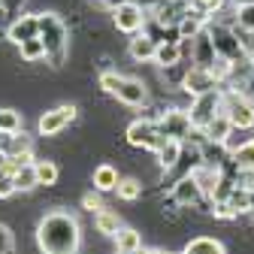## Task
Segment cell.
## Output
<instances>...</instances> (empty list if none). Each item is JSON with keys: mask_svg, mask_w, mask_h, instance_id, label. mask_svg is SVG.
<instances>
[{"mask_svg": "<svg viewBox=\"0 0 254 254\" xmlns=\"http://www.w3.org/2000/svg\"><path fill=\"white\" fill-rule=\"evenodd\" d=\"M34 167H37V182L40 185H55L58 182V167L52 161H34Z\"/></svg>", "mask_w": 254, "mask_h": 254, "instance_id": "cell-32", "label": "cell"}, {"mask_svg": "<svg viewBox=\"0 0 254 254\" xmlns=\"http://www.w3.org/2000/svg\"><path fill=\"white\" fill-rule=\"evenodd\" d=\"M164 254H167V251H164ZM182 254H185V251H182Z\"/></svg>", "mask_w": 254, "mask_h": 254, "instance_id": "cell-45", "label": "cell"}, {"mask_svg": "<svg viewBox=\"0 0 254 254\" xmlns=\"http://www.w3.org/2000/svg\"><path fill=\"white\" fill-rule=\"evenodd\" d=\"M251 212H254V188H251Z\"/></svg>", "mask_w": 254, "mask_h": 254, "instance_id": "cell-43", "label": "cell"}, {"mask_svg": "<svg viewBox=\"0 0 254 254\" xmlns=\"http://www.w3.org/2000/svg\"><path fill=\"white\" fill-rule=\"evenodd\" d=\"M203 133H206V139H209V142H224V139L233 133V121H230V115L221 109V112L206 124V130H203Z\"/></svg>", "mask_w": 254, "mask_h": 254, "instance_id": "cell-16", "label": "cell"}, {"mask_svg": "<svg viewBox=\"0 0 254 254\" xmlns=\"http://www.w3.org/2000/svg\"><path fill=\"white\" fill-rule=\"evenodd\" d=\"M94 224H97V233L103 236H115L121 230V218L109 209H100V212H94Z\"/></svg>", "mask_w": 254, "mask_h": 254, "instance_id": "cell-25", "label": "cell"}, {"mask_svg": "<svg viewBox=\"0 0 254 254\" xmlns=\"http://www.w3.org/2000/svg\"><path fill=\"white\" fill-rule=\"evenodd\" d=\"M215 61H218V52H215L212 34H209V24H206L200 34L190 40V64H194V67H203V70H212Z\"/></svg>", "mask_w": 254, "mask_h": 254, "instance_id": "cell-10", "label": "cell"}, {"mask_svg": "<svg viewBox=\"0 0 254 254\" xmlns=\"http://www.w3.org/2000/svg\"><path fill=\"white\" fill-rule=\"evenodd\" d=\"M224 109V91L221 88H212L206 94H197L194 103H190L188 115H190V124H194V130H206V124Z\"/></svg>", "mask_w": 254, "mask_h": 254, "instance_id": "cell-3", "label": "cell"}, {"mask_svg": "<svg viewBox=\"0 0 254 254\" xmlns=\"http://www.w3.org/2000/svg\"><path fill=\"white\" fill-rule=\"evenodd\" d=\"M121 79H124V76H118V73H112V70H103L97 82H100V88H103L106 94H112V97H115L118 88H121Z\"/></svg>", "mask_w": 254, "mask_h": 254, "instance_id": "cell-33", "label": "cell"}, {"mask_svg": "<svg viewBox=\"0 0 254 254\" xmlns=\"http://www.w3.org/2000/svg\"><path fill=\"white\" fill-rule=\"evenodd\" d=\"M12 179H15V188H18V190H30V188L40 185V182H37V167H34V161L21 164V167L12 173Z\"/></svg>", "mask_w": 254, "mask_h": 254, "instance_id": "cell-26", "label": "cell"}, {"mask_svg": "<svg viewBox=\"0 0 254 254\" xmlns=\"http://www.w3.org/2000/svg\"><path fill=\"white\" fill-rule=\"evenodd\" d=\"M251 40H254V34H251Z\"/></svg>", "mask_w": 254, "mask_h": 254, "instance_id": "cell-44", "label": "cell"}, {"mask_svg": "<svg viewBox=\"0 0 254 254\" xmlns=\"http://www.w3.org/2000/svg\"><path fill=\"white\" fill-rule=\"evenodd\" d=\"M127 142H130L133 148H145V151H157L164 145V133H161V127H157V121H151V118H139V121H133L130 127H127Z\"/></svg>", "mask_w": 254, "mask_h": 254, "instance_id": "cell-4", "label": "cell"}, {"mask_svg": "<svg viewBox=\"0 0 254 254\" xmlns=\"http://www.w3.org/2000/svg\"><path fill=\"white\" fill-rule=\"evenodd\" d=\"M115 194L124 200V203H133L142 197V185L136 179H118V188H115Z\"/></svg>", "mask_w": 254, "mask_h": 254, "instance_id": "cell-28", "label": "cell"}, {"mask_svg": "<svg viewBox=\"0 0 254 254\" xmlns=\"http://www.w3.org/2000/svg\"><path fill=\"white\" fill-rule=\"evenodd\" d=\"M206 27V12H200V9H194L190 6V12L179 21V27H176V34H179V40H194L200 30Z\"/></svg>", "mask_w": 254, "mask_h": 254, "instance_id": "cell-17", "label": "cell"}, {"mask_svg": "<svg viewBox=\"0 0 254 254\" xmlns=\"http://www.w3.org/2000/svg\"><path fill=\"white\" fill-rule=\"evenodd\" d=\"M6 37H9V43H15V46H21L24 40L40 37V15H21V18H15V21L6 27Z\"/></svg>", "mask_w": 254, "mask_h": 254, "instance_id": "cell-12", "label": "cell"}, {"mask_svg": "<svg viewBox=\"0 0 254 254\" xmlns=\"http://www.w3.org/2000/svg\"><path fill=\"white\" fill-rule=\"evenodd\" d=\"M37 245L43 254H79L82 245L79 218L67 209L46 212L37 224Z\"/></svg>", "mask_w": 254, "mask_h": 254, "instance_id": "cell-1", "label": "cell"}, {"mask_svg": "<svg viewBox=\"0 0 254 254\" xmlns=\"http://www.w3.org/2000/svg\"><path fill=\"white\" fill-rule=\"evenodd\" d=\"M82 203H85V209H91V212H100V209H103L97 194H85V197H82Z\"/></svg>", "mask_w": 254, "mask_h": 254, "instance_id": "cell-37", "label": "cell"}, {"mask_svg": "<svg viewBox=\"0 0 254 254\" xmlns=\"http://www.w3.org/2000/svg\"><path fill=\"white\" fill-rule=\"evenodd\" d=\"M230 161L236 170H254V139H245L233 154H230Z\"/></svg>", "mask_w": 254, "mask_h": 254, "instance_id": "cell-27", "label": "cell"}, {"mask_svg": "<svg viewBox=\"0 0 254 254\" xmlns=\"http://www.w3.org/2000/svg\"><path fill=\"white\" fill-rule=\"evenodd\" d=\"M115 97H118L121 103H127V106H145V103H148V91H145V85H142L139 79H127V76H124Z\"/></svg>", "mask_w": 254, "mask_h": 254, "instance_id": "cell-15", "label": "cell"}, {"mask_svg": "<svg viewBox=\"0 0 254 254\" xmlns=\"http://www.w3.org/2000/svg\"><path fill=\"white\" fill-rule=\"evenodd\" d=\"M190 176L200 182V188H203V194H206V197H212L215 185L221 182V170H218V167H209V164H197L194 170H190Z\"/></svg>", "mask_w": 254, "mask_h": 254, "instance_id": "cell-21", "label": "cell"}, {"mask_svg": "<svg viewBox=\"0 0 254 254\" xmlns=\"http://www.w3.org/2000/svg\"><path fill=\"white\" fill-rule=\"evenodd\" d=\"M0 151H6V157H21L30 154V139L18 130V133H3L0 136Z\"/></svg>", "mask_w": 254, "mask_h": 254, "instance_id": "cell-18", "label": "cell"}, {"mask_svg": "<svg viewBox=\"0 0 254 254\" xmlns=\"http://www.w3.org/2000/svg\"><path fill=\"white\" fill-rule=\"evenodd\" d=\"M12 245H15L12 230L6 224H0V254H12Z\"/></svg>", "mask_w": 254, "mask_h": 254, "instance_id": "cell-35", "label": "cell"}, {"mask_svg": "<svg viewBox=\"0 0 254 254\" xmlns=\"http://www.w3.org/2000/svg\"><path fill=\"white\" fill-rule=\"evenodd\" d=\"M21 0H0V9H6V12H15L18 9Z\"/></svg>", "mask_w": 254, "mask_h": 254, "instance_id": "cell-38", "label": "cell"}, {"mask_svg": "<svg viewBox=\"0 0 254 254\" xmlns=\"http://www.w3.org/2000/svg\"><path fill=\"white\" fill-rule=\"evenodd\" d=\"M245 88H248V97H251V100H254V73H251V76H248V82H245Z\"/></svg>", "mask_w": 254, "mask_h": 254, "instance_id": "cell-39", "label": "cell"}, {"mask_svg": "<svg viewBox=\"0 0 254 254\" xmlns=\"http://www.w3.org/2000/svg\"><path fill=\"white\" fill-rule=\"evenodd\" d=\"M103 3H106V6H109V9H115V6H118V3H124V0H103Z\"/></svg>", "mask_w": 254, "mask_h": 254, "instance_id": "cell-40", "label": "cell"}, {"mask_svg": "<svg viewBox=\"0 0 254 254\" xmlns=\"http://www.w3.org/2000/svg\"><path fill=\"white\" fill-rule=\"evenodd\" d=\"M157 127H161V133H164L167 139H179V142H185V139L190 136V130H194L190 115H188L185 109H170V112H164L161 118H157Z\"/></svg>", "mask_w": 254, "mask_h": 254, "instance_id": "cell-8", "label": "cell"}, {"mask_svg": "<svg viewBox=\"0 0 254 254\" xmlns=\"http://www.w3.org/2000/svg\"><path fill=\"white\" fill-rule=\"evenodd\" d=\"M76 121V106L73 103H64V106H55V109H49V112H43L40 115V133L43 136H58L67 124H73Z\"/></svg>", "mask_w": 254, "mask_h": 254, "instance_id": "cell-9", "label": "cell"}, {"mask_svg": "<svg viewBox=\"0 0 254 254\" xmlns=\"http://www.w3.org/2000/svg\"><path fill=\"white\" fill-rule=\"evenodd\" d=\"M15 179H12V173H6V167H0V200H6V197H12L15 194Z\"/></svg>", "mask_w": 254, "mask_h": 254, "instance_id": "cell-34", "label": "cell"}, {"mask_svg": "<svg viewBox=\"0 0 254 254\" xmlns=\"http://www.w3.org/2000/svg\"><path fill=\"white\" fill-rule=\"evenodd\" d=\"M142 254H164V251H157V248H148V251H142Z\"/></svg>", "mask_w": 254, "mask_h": 254, "instance_id": "cell-41", "label": "cell"}, {"mask_svg": "<svg viewBox=\"0 0 254 254\" xmlns=\"http://www.w3.org/2000/svg\"><path fill=\"white\" fill-rule=\"evenodd\" d=\"M203 197H206V194H203L200 182L190 176V173L182 176V179L173 185V203H176V206H197Z\"/></svg>", "mask_w": 254, "mask_h": 254, "instance_id": "cell-11", "label": "cell"}, {"mask_svg": "<svg viewBox=\"0 0 254 254\" xmlns=\"http://www.w3.org/2000/svg\"><path fill=\"white\" fill-rule=\"evenodd\" d=\"M179 61H182V46H179V43H170V40H161V43H157L154 64H157L161 70L173 67V64H179Z\"/></svg>", "mask_w": 254, "mask_h": 254, "instance_id": "cell-22", "label": "cell"}, {"mask_svg": "<svg viewBox=\"0 0 254 254\" xmlns=\"http://www.w3.org/2000/svg\"><path fill=\"white\" fill-rule=\"evenodd\" d=\"M236 27L245 30V34H254V3L236 6Z\"/></svg>", "mask_w": 254, "mask_h": 254, "instance_id": "cell-31", "label": "cell"}, {"mask_svg": "<svg viewBox=\"0 0 254 254\" xmlns=\"http://www.w3.org/2000/svg\"><path fill=\"white\" fill-rule=\"evenodd\" d=\"M18 49H21V58H24V61H43V58H46V46H43V40H40V37L24 40Z\"/></svg>", "mask_w": 254, "mask_h": 254, "instance_id": "cell-30", "label": "cell"}, {"mask_svg": "<svg viewBox=\"0 0 254 254\" xmlns=\"http://www.w3.org/2000/svg\"><path fill=\"white\" fill-rule=\"evenodd\" d=\"M112 239H115V248H118L121 254H139V251H142V236H139L133 227H121Z\"/></svg>", "mask_w": 254, "mask_h": 254, "instance_id": "cell-19", "label": "cell"}, {"mask_svg": "<svg viewBox=\"0 0 254 254\" xmlns=\"http://www.w3.org/2000/svg\"><path fill=\"white\" fill-rule=\"evenodd\" d=\"M40 40L46 46V61L52 67H64L70 58V27L55 12H40Z\"/></svg>", "mask_w": 254, "mask_h": 254, "instance_id": "cell-2", "label": "cell"}, {"mask_svg": "<svg viewBox=\"0 0 254 254\" xmlns=\"http://www.w3.org/2000/svg\"><path fill=\"white\" fill-rule=\"evenodd\" d=\"M145 6H139L136 0H124V3H118L115 9H112V21H115V27L121 30V34H139V30L145 27Z\"/></svg>", "mask_w": 254, "mask_h": 254, "instance_id": "cell-7", "label": "cell"}, {"mask_svg": "<svg viewBox=\"0 0 254 254\" xmlns=\"http://www.w3.org/2000/svg\"><path fill=\"white\" fill-rule=\"evenodd\" d=\"M0 136H3V133H0Z\"/></svg>", "mask_w": 254, "mask_h": 254, "instance_id": "cell-46", "label": "cell"}, {"mask_svg": "<svg viewBox=\"0 0 254 254\" xmlns=\"http://www.w3.org/2000/svg\"><path fill=\"white\" fill-rule=\"evenodd\" d=\"M91 182H94V190H115L118 188V173H115V167L100 164V167H94Z\"/></svg>", "mask_w": 254, "mask_h": 254, "instance_id": "cell-24", "label": "cell"}, {"mask_svg": "<svg viewBox=\"0 0 254 254\" xmlns=\"http://www.w3.org/2000/svg\"><path fill=\"white\" fill-rule=\"evenodd\" d=\"M157 154V164H161V170H173L179 161H182V142L179 139H164V145L154 151Z\"/></svg>", "mask_w": 254, "mask_h": 254, "instance_id": "cell-20", "label": "cell"}, {"mask_svg": "<svg viewBox=\"0 0 254 254\" xmlns=\"http://www.w3.org/2000/svg\"><path fill=\"white\" fill-rule=\"evenodd\" d=\"M209 34H212V43H215L218 58H227L233 64L245 61V49L236 40V30L233 27H227V24H209Z\"/></svg>", "mask_w": 254, "mask_h": 254, "instance_id": "cell-6", "label": "cell"}, {"mask_svg": "<svg viewBox=\"0 0 254 254\" xmlns=\"http://www.w3.org/2000/svg\"><path fill=\"white\" fill-rule=\"evenodd\" d=\"M224 112L230 115L236 130H251L254 127V100L239 91H224Z\"/></svg>", "mask_w": 254, "mask_h": 254, "instance_id": "cell-5", "label": "cell"}, {"mask_svg": "<svg viewBox=\"0 0 254 254\" xmlns=\"http://www.w3.org/2000/svg\"><path fill=\"white\" fill-rule=\"evenodd\" d=\"M239 133H242V130H236V127H233V133H230V136H227V139H224V148H227V151H230V154H233V151H236V148H239V145H242V142H245V139H242V136H239Z\"/></svg>", "mask_w": 254, "mask_h": 254, "instance_id": "cell-36", "label": "cell"}, {"mask_svg": "<svg viewBox=\"0 0 254 254\" xmlns=\"http://www.w3.org/2000/svg\"><path fill=\"white\" fill-rule=\"evenodd\" d=\"M182 88L188 91V94H206V91H212V88H218V79H215V73L212 70H203V67H190L188 70V76H185V82H182Z\"/></svg>", "mask_w": 254, "mask_h": 254, "instance_id": "cell-13", "label": "cell"}, {"mask_svg": "<svg viewBox=\"0 0 254 254\" xmlns=\"http://www.w3.org/2000/svg\"><path fill=\"white\" fill-rule=\"evenodd\" d=\"M21 112L15 109H0V133H18L21 130Z\"/></svg>", "mask_w": 254, "mask_h": 254, "instance_id": "cell-29", "label": "cell"}, {"mask_svg": "<svg viewBox=\"0 0 254 254\" xmlns=\"http://www.w3.org/2000/svg\"><path fill=\"white\" fill-rule=\"evenodd\" d=\"M185 254H227V248L224 242H218L212 236H197L185 245Z\"/></svg>", "mask_w": 254, "mask_h": 254, "instance_id": "cell-23", "label": "cell"}, {"mask_svg": "<svg viewBox=\"0 0 254 254\" xmlns=\"http://www.w3.org/2000/svg\"><path fill=\"white\" fill-rule=\"evenodd\" d=\"M233 3H236V6H242V3H254V0H233Z\"/></svg>", "mask_w": 254, "mask_h": 254, "instance_id": "cell-42", "label": "cell"}, {"mask_svg": "<svg viewBox=\"0 0 254 254\" xmlns=\"http://www.w3.org/2000/svg\"><path fill=\"white\" fill-rule=\"evenodd\" d=\"M157 37H151V34H145V30H139V34H133V40H130V46H127V52H130V58L133 61H139V64H148V61H154V55H157Z\"/></svg>", "mask_w": 254, "mask_h": 254, "instance_id": "cell-14", "label": "cell"}]
</instances>
